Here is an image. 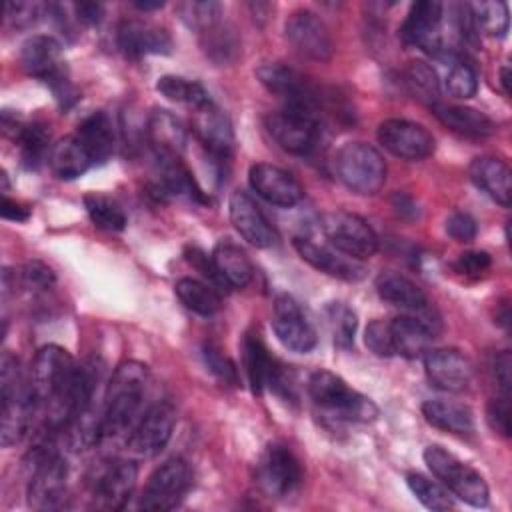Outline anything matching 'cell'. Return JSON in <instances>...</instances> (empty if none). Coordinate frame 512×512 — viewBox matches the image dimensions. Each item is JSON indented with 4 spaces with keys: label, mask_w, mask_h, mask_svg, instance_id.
Listing matches in <instances>:
<instances>
[{
    "label": "cell",
    "mask_w": 512,
    "mask_h": 512,
    "mask_svg": "<svg viewBox=\"0 0 512 512\" xmlns=\"http://www.w3.org/2000/svg\"><path fill=\"white\" fill-rule=\"evenodd\" d=\"M148 384V366L138 360H124L116 366L108 390L106 406L100 418V442L128 430L140 410Z\"/></svg>",
    "instance_id": "obj_1"
},
{
    "label": "cell",
    "mask_w": 512,
    "mask_h": 512,
    "mask_svg": "<svg viewBox=\"0 0 512 512\" xmlns=\"http://www.w3.org/2000/svg\"><path fill=\"white\" fill-rule=\"evenodd\" d=\"M56 430L44 428L28 452V504L36 510H54L64 502L68 464L54 448Z\"/></svg>",
    "instance_id": "obj_2"
},
{
    "label": "cell",
    "mask_w": 512,
    "mask_h": 512,
    "mask_svg": "<svg viewBox=\"0 0 512 512\" xmlns=\"http://www.w3.org/2000/svg\"><path fill=\"white\" fill-rule=\"evenodd\" d=\"M76 370L78 364L66 348L58 344L42 346L36 352L28 374V388L34 404H46L48 410L58 406L68 392Z\"/></svg>",
    "instance_id": "obj_3"
},
{
    "label": "cell",
    "mask_w": 512,
    "mask_h": 512,
    "mask_svg": "<svg viewBox=\"0 0 512 512\" xmlns=\"http://www.w3.org/2000/svg\"><path fill=\"white\" fill-rule=\"evenodd\" d=\"M308 394L320 410L338 420L372 422L378 416V408L368 396L352 390L338 374L330 370H316L310 376Z\"/></svg>",
    "instance_id": "obj_4"
},
{
    "label": "cell",
    "mask_w": 512,
    "mask_h": 512,
    "mask_svg": "<svg viewBox=\"0 0 512 512\" xmlns=\"http://www.w3.org/2000/svg\"><path fill=\"white\" fill-rule=\"evenodd\" d=\"M20 64L26 74L46 82L62 106H68V100H76V92L66 76L62 44L54 36H30L20 48Z\"/></svg>",
    "instance_id": "obj_5"
},
{
    "label": "cell",
    "mask_w": 512,
    "mask_h": 512,
    "mask_svg": "<svg viewBox=\"0 0 512 512\" xmlns=\"http://www.w3.org/2000/svg\"><path fill=\"white\" fill-rule=\"evenodd\" d=\"M338 180L360 196H374L386 182V162L382 154L366 142H348L334 156Z\"/></svg>",
    "instance_id": "obj_6"
},
{
    "label": "cell",
    "mask_w": 512,
    "mask_h": 512,
    "mask_svg": "<svg viewBox=\"0 0 512 512\" xmlns=\"http://www.w3.org/2000/svg\"><path fill=\"white\" fill-rule=\"evenodd\" d=\"M424 462L428 470L442 482V486L456 498L474 508L488 506L490 492L486 480L478 470L456 458L452 452L438 444H430L424 450Z\"/></svg>",
    "instance_id": "obj_7"
},
{
    "label": "cell",
    "mask_w": 512,
    "mask_h": 512,
    "mask_svg": "<svg viewBox=\"0 0 512 512\" xmlns=\"http://www.w3.org/2000/svg\"><path fill=\"white\" fill-rule=\"evenodd\" d=\"M322 232L328 242L352 260L372 258L378 250V236L374 228L358 214L336 210L322 216Z\"/></svg>",
    "instance_id": "obj_8"
},
{
    "label": "cell",
    "mask_w": 512,
    "mask_h": 512,
    "mask_svg": "<svg viewBox=\"0 0 512 512\" xmlns=\"http://www.w3.org/2000/svg\"><path fill=\"white\" fill-rule=\"evenodd\" d=\"M442 18L444 4L432 0L414 2L400 26L402 42L408 46H416L430 56L446 58L450 54V48L442 34Z\"/></svg>",
    "instance_id": "obj_9"
},
{
    "label": "cell",
    "mask_w": 512,
    "mask_h": 512,
    "mask_svg": "<svg viewBox=\"0 0 512 512\" xmlns=\"http://www.w3.org/2000/svg\"><path fill=\"white\" fill-rule=\"evenodd\" d=\"M266 130L282 150L302 156L314 148L320 124L314 110L284 106L266 116Z\"/></svg>",
    "instance_id": "obj_10"
},
{
    "label": "cell",
    "mask_w": 512,
    "mask_h": 512,
    "mask_svg": "<svg viewBox=\"0 0 512 512\" xmlns=\"http://www.w3.org/2000/svg\"><path fill=\"white\" fill-rule=\"evenodd\" d=\"M192 486V472L186 460L170 458L162 462L150 476L140 496V508L164 512L180 504Z\"/></svg>",
    "instance_id": "obj_11"
},
{
    "label": "cell",
    "mask_w": 512,
    "mask_h": 512,
    "mask_svg": "<svg viewBox=\"0 0 512 512\" xmlns=\"http://www.w3.org/2000/svg\"><path fill=\"white\" fill-rule=\"evenodd\" d=\"M284 36L292 50L302 58L326 62L334 54V42L328 26L316 12L308 8H298L288 16Z\"/></svg>",
    "instance_id": "obj_12"
},
{
    "label": "cell",
    "mask_w": 512,
    "mask_h": 512,
    "mask_svg": "<svg viewBox=\"0 0 512 512\" xmlns=\"http://www.w3.org/2000/svg\"><path fill=\"white\" fill-rule=\"evenodd\" d=\"M176 412L168 402L152 404L130 428L126 448L138 458L156 456L172 438Z\"/></svg>",
    "instance_id": "obj_13"
},
{
    "label": "cell",
    "mask_w": 512,
    "mask_h": 512,
    "mask_svg": "<svg viewBox=\"0 0 512 512\" xmlns=\"http://www.w3.org/2000/svg\"><path fill=\"white\" fill-rule=\"evenodd\" d=\"M256 78L270 94L278 96L284 102V106L316 112L318 96L312 84L294 68L282 62H262L256 68Z\"/></svg>",
    "instance_id": "obj_14"
},
{
    "label": "cell",
    "mask_w": 512,
    "mask_h": 512,
    "mask_svg": "<svg viewBox=\"0 0 512 512\" xmlns=\"http://www.w3.org/2000/svg\"><path fill=\"white\" fill-rule=\"evenodd\" d=\"M378 142L402 160H424L434 148V136L418 122L406 118H388L378 126Z\"/></svg>",
    "instance_id": "obj_15"
},
{
    "label": "cell",
    "mask_w": 512,
    "mask_h": 512,
    "mask_svg": "<svg viewBox=\"0 0 512 512\" xmlns=\"http://www.w3.org/2000/svg\"><path fill=\"white\" fill-rule=\"evenodd\" d=\"M272 330L284 348L298 354L310 352L318 342L314 326L290 294H278L274 298Z\"/></svg>",
    "instance_id": "obj_16"
},
{
    "label": "cell",
    "mask_w": 512,
    "mask_h": 512,
    "mask_svg": "<svg viewBox=\"0 0 512 512\" xmlns=\"http://www.w3.org/2000/svg\"><path fill=\"white\" fill-rule=\"evenodd\" d=\"M258 482L270 496H288L302 482V466L284 444H268L258 462Z\"/></svg>",
    "instance_id": "obj_17"
},
{
    "label": "cell",
    "mask_w": 512,
    "mask_h": 512,
    "mask_svg": "<svg viewBox=\"0 0 512 512\" xmlns=\"http://www.w3.org/2000/svg\"><path fill=\"white\" fill-rule=\"evenodd\" d=\"M192 132L206 148L214 164L224 166L234 150V130L226 112H222L214 102L196 108L192 114Z\"/></svg>",
    "instance_id": "obj_18"
},
{
    "label": "cell",
    "mask_w": 512,
    "mask_h": 512,
    "mask_svg": "<svg viewBox=\"0 0 512 512\" xmlns=\"http://www.w3.org/2000/svg\"><path fill=\"white\" fill-rule=\"evenodd\" d=\"M424 372L428 382L444 392L468 390L474 368L472 362L456 348H430L424 356Z\"/></svg>",
    "instance_id": "obj_19"
},
{
    "label": "cell",
    "mask_w": 512,
    "mask_h": 512,
    "mask_svg": "<svg viewBox=\"0 0 512 512\" xmlns=\"http://www.w3.org/2000/svg\"><path fill=\"white\" fill-rule=\"evenodd\" d=\"M242 356L244 372L254 394H260L266 388L274 392H288L284 366L274 356H270L258 334H246L242 344Z\"/></svg>",
    "instance_id": "obj_20"
},
{
    "label": "cell",
    "mask_w": 512,
    "mask_h": 512,
    "mask_svg": "<svg viewBox=\"0 0 512 512\" xmlns=\"http://www.w3.org/2000/svg\"><path fill=\"white\" fill-rule=\"evenodd\" d=\"M248 182L260 198L280 208H292L304 198L302 184L284 168L268 162L252 164L248 170Z\"/></svg>",
    "instance_id": "obj_21"
},
{
    "label": "cell",
    "mask_w": 512,
    "mask_h": 512,
    "mask_svg": "<svg viewBox=\"0 0 512 512\" xmlns=\"http://www.w3.org/2000/svg\"><path fill=\"white\" fill-rule=\"evenodd\" d=\"M228 214L232 226L248 244L256 248H270L276 242V230L248 192L234 190L230 194Z\"/></svg>",
    "instance_id": "obj_22"
},
{
    "label": "cell",
    "mask_w": 512,
    "mask_h": 512,
    "mask_svg": "<svg viewBox=\"0 0 512 512\" xmlns=\"http://www.w3.org/2000/svg\"><path fill=\"white\" fill-rule=\"evenodd\" d=\"M138 478L134 460H112L94 480V504L102 510H122Z\"/></svg>",
    "instance_id": "obj_23"
},
{
    "label": "cell",
    "mask_w": 512,
    "mask_h": 512,
    "mask_svg": "<svg viewBox=\"0 0 512 512\" xmlns=\"http://www.w3.org/2000/svg\"><path fill=\"white\" fill-rule=\"evenodd\" d=\"M116 44L124 56L140 58L146 54H168L172 48V38L156 24L122 20L116 28Z\"/></svg>",
    "instance_id": "obj_24"
},
{
    "label": "cell",
    "mask_w": 512,
    "mask_h": 512,
    "mask_svg": "<svg viewBox=\"0 0 512 512\" xmlns=\"http://www.w3.org/2000/svg\"><path fill=\"white\" fill-rule=\"evenodd\" d=\"M294 248L298 252V256L308 262L312 268L334 276L338 280H346V282H356L362 280L366 270L358 260H352L348 256H340L338 252H332L330 248L316 244L310 238H294Z\"/></svg>",
    "instance_id": "obj_25"
},
{
    "label": "cell",
    "mask_w": 512,
    "mask_h": 512,
    "mask_svg": "<svg viewBox=\"0 0 512 512\" xmlns=\"http://www.w3.org/2000/svg\"><path fill=\"white\" fill-rule=\"evenodd\" d=\"M146 136L156 156H180L188 140V128L170 110H154L146 122Z\"/></svg>",
    "instance_id": "obj_26"
},
{
    "label": "cell",
    "mask_w": 512,
    "mask_h": 512,
    "mask_svg": "<svg viewBox=\"0 0 512 512\" xmlns=\"http://www.w3.org/2000/svg\"><path fill=\"white\" fill-rule=\"evenodd\" d=\"M470 178L472 182L484 192L488 194L496 204L508 208L510 200H512V174L510 168L504 160L494 158V156H480L474 158L470 168Z\"/></svg>",
    "instance_id": "obj_27"
},
{
    "label": "cell",
    "mask_w": 512,
    "mask_h": 512,
    "mask_svg": "<svg viewBox=\"0 0 512 512\" xmlns=\"http://www.w3.org/2000/svg\"><path fill=\"white\" fill-rule=\"evenodd\" d=\"M78 140L88 150L92 162H106L114 152V126L106 112L96 110L88 114L76 128Z\"/></svg>",
    "instance_id": "obj_28"
},
{
    "label": "cell",
    "mask_w": 512,
    "mask_h": 512,
    "mask_svg": "<svg viewBox=\"0 0 512 512\" xmlns=\"http://www.w3.org/2000/svg\"><path fill=\"white\" fill-rule=\"evenodd\" d=\"M376 292L384 302H388L396 308H402V310L416 312V310H424L428 306V298H426L424 290L410 278H406L398 272H392V270L378 274Z\"/></svg>",
    "instance_id": "obj_29"
},
{
    "label": "cell",
    "mask_w": 512,
    "mask_h": 512,
    "mask_svg": "<svg viewBox=\"0 0 512 512\" xmlns=\"http://www.w3.org/2000/svg\"><path fill=\"white\" fill-rule=\"evenodd\" d=\"M48 164L50 170L60 180H74L82 176L94 162L84 148V144L78 140L76 134L60 138L48 152Z\"/></svg>",
    "instance_id": "obj_30"
},
{
    "label": "cell",
    "mask_w": 512,
    "mask_h": 512,
    "mask_svg": "<svg viewBox=\"0 0 512 512\" xmlns=\"http://www.w3.org/2000/svg\"><path fill=\"white\" fill-rule=\"evenodd\" d=\"M390 332L394 342V352L404 358L424 356L434 340V332L422 320L410 316H398L390 320Z\"/></svg>",
    "instance_id": "obj_31"
},
{
    "label": "cell",
    "mask_w": 512,
    "mask_h": 512,
    "mask_svg": "<svg viewBox=\"0 0 512 512\" xmlns=\"http://www.w3.org/2000/svg\"><path fill=\"white\" fill-rule=\"evenodd\" d=\"M424 420L450 434H470L474 432V414L466 404L452 400H426L422 404Z\"/></svg>",
    "instance_id": "obj_32"
},
{
    "label": "cell",
    "mask_w": 512,
    "mask_h": 512,
    "mask_svg": "<svg viewBox=\"0 0 512 512\" xmlns=\"http://www.w3.org/2000/svg\"><path fill=\"white\" fill-rule=\"evenodd\" d=\"M212 260H214V266L226 286L244 288L254 276V266H252L248 254L238 244H234L230 240H220L214 246Z\"/></svg>",
    "instance_id": "obj_33"
},
{
    "label": "cell",
    "mask_w": 512,
    "mask_h": 512,
    "mask_svg": "<svg viewBox=\"0 0 512 512\" xmlns=\"http://www.w3.org/2000/svg\"><path fill=\"white\" fill-rule=\"evenodd\" d=\"M434 116L450 130L464 134V136H490L496 130V124L490 116L484 112L470 108V106H446V104H434L432 106Z\"/></svg>",
    "instance_id": "obj_34"
},
{
    "label": "cell",
    "mask_w": 512,
    "mask_h": 512,
    "mask_svg": "<svg viewBox=\"0 0 512 512\" xmlns=\"http://www.w3.org/2000/svg\"><path fill=\"white\" fill-rule=\"evenodd\" d=\"M158 158V174L160 186L166 194L186 196L196 202H208L204 192L196 186L190 170L184 166L180 156H156Z\"/></svg>",
    "instance_id": "obj_35"
},
{
    "label": "cell",
    "mask_w": 512,
    "mask_h": 512,
    "mask_svg": "<svg viewBox=\"0 0 512 512\" xmlns=\"http://www.w3.org/2000/svg\"><path fill=\"white\" fill-rule=\"evenodd\" d=\"M174 292L188 310L200 316H212L222 306L220 292L214 286L196 278H180L174 284Z\"/></svg>",
    "instance_id": "obj_36"
},
{
    "label": "cell",
    "mask_w": 512,
    "mask_h": 512,
    "mask_svg": "<svg viewBox=\"0 0 512 512\" xmlns=\"http://www.w3.org/2000/svg\"><path fill=\"white\" fill-rule=\"evenodd\" d=\"M156 90L164 98L184 104V106H190L192 110L202 108L212 102L210 94L206 92V88L200 82H194V80H188L182 76H174V74L160 76L156 82Z\"/></svg>",
    "instance_id": "obj_37"
},
{
    "label": "cell",
    "mask_w": 512,
    "mask_h": 512,
    "mask_svg": "<svg viewBox=\"0 0 512 512\" xmlns=\"http://www.w3.org/2000/svg\"><path fill=\"white\" fill-rule=\"evenodd\" d=\"M200 42H202L204 54L216 64L234 62L238 56V50H240V42H238L234 30L222 22L200 32Z\"/></svg>",
    "instance_id": "obj_38"
},
{
    "label": "cell",
    "mask_w": 512,
    "mask_h": 512,
    "mask_svg": "<svg viewBox=\"0 0 512 512\" xmlns=\"http://www.w3.org/2000/svg\"><path fill=\"white\" fill-rule=\"evenodd\" d=\"M84 208L90 218V222L108 232H120L126 228V214L120 208V204L104 194H86L84 196Z\"/></svg>",
    "instance_id": "obj_39"
},
{
    "label": "cell",
    "mask_w": 512,
    "mask_h": 512,
    "mask_svg": "<svg viewBox=\"0 0 512 512\" xmlns=\"http://www.w3.org/2000/svg\"><path fill=\"white\" fill-rule=\"evenodd\" d=\"M404 82L408 86V90L414 94V98L434 106L438 96H440V82L436 76V70L422 62V60H414L408 64V68L404 70Z\"/></svg>",
    "instance_id": "obj_40"
},
{
    "label": "cell",
    "mask_w": 512,
    "mask_h": 512,
    "mask_svg": "<svg viewBox=\"0 0 512 512\" xmlns=\"http://www.w3.org/2000/svg\"><path fill=\"white\" fill-rule=\"evenodd\" d=\"M14 140L20 146V154H22V164L26 168H36L48 150V140L50 134L46 130V126L42 122H30V124H22V128L18 130V134L14 136Z\"/></svg>",
    "instance_id": "obj_41"
},
{
    "label": "cell",
    "mask_w": 512,
    "mask_h": 512,
    "mask_svg": "<svg viewBox=\"0 0 512 512\" xmlns=\"http://www.w3.org/2000/svg\"><path fill=\"white\" fill-rule=\"evenodd\" d=\"M478 32L482 30L490 38H504L510 28V16H508V4L500 0L490 2H476L470 4Z\"/></svg>",
    "instance_id": "obj_42"
},
{
    "label": "cell",
    "mask_w": 512,
    "mask_h": 512,
    "mask_svg": "<svg viewBox=\"0 0 512 512\" xmlns=\"http://www.w3.org/2000/svg\"><path fill=\"white\" fill-rule=\"evenodd\" d=\"M176 14L188 28L204 32L220 22L222 6L212 0H188L176 4Z\"/></svg>",
    "instance_id": "obj_43"
},
{
    "label": "cell",
    "mask_w": 512,
    "mask_h": 512,
    "mask_svg": "<svg viewBox=\"0 0 512 512\" xmlns=\"http://www.w3.org/2000/svg\"><path fill=\"white\" fill-rule=\"evenodd\" d=\"M406 484H408L410 492L418 498V502L422 506H426L428 510H452L454 508V502L448 496V490L444 486H440L438 482L430 480L428 476L410 472L406 476Z\"/></svg>",
    "instance_id": "obj_44"
},
{
    "label": "cell",
    "mask_w": 512,
    "mask_h": 512,
    "mask_svg": "<svg viewBox=\"0 0 512 512\" xmlns=\"http://www.w3.org/2000/svg\"><path fill=\"white\" fill-rule=\"evenodd\" d=\"M326 318L334 336V344L338 348H352L354 334H356V314L342 302H332L326 306Z\"/></svg>",
    "instance_id": "obj_45"
},
{
    "label": "cell",
    "mask_w": 512,
    "mask_h": 512,
    "mask_svg": "<svg viewBox=\"0 0 512 512\" xmlns=\"http://www.w3.org/2000/svg\"><path fill=\"white\" fill-rule=\"evenodd\" d=\"M446 90L454 98H462V100L472 98L478 90L476 70L464 60L452 64V68L446 74Z\"/></svg>",
    "instance_id": "obj_46"
},
{
    "label": "cell",
    "mask_w": 512,
    "mask_h": 512,
    "mask_svg": "<svg viewBox=\"0 0 512 512\" xmlns=\"http://www.w3.org/2000/svg\"><path fill=\"white\" fill-rule=\"evenodd\" d=\"M202 356H204V364L206 368L224 384L236 386L238 384V370L236 364L212 342L204 344L202 348Z\"/></svg>",
    "instance_id": "obj_47"
},
{
    "label": "cell",
    "mask_w": 512,
    "mask_h": 512,
    "mask_svg": "<svg viewBox=\"0 0 512 512\" xmlns=\"http://www.w3.org/2000/svg\"><path fill=\"white\" fill-rule=\"evenodd\" d=\"M364 344L368 350L380 358H390L394 356V342H392V332H390V322L384 320H372L366 326L364 332Z\"/></svg>",
    "instance_id": "obj_48"
},
{
    "label": "cell",
    "mask_w": 512,
    "mask_h": 512,
    "mask_svg": "<svg viewBox=\"0 0 512 512\" xmlns=\"http://www.w3.org/2000/svg\"><path fill=\"white\" fill-rule=\"evenodd\" d=\"M42 10L44 6L36 2H8L4 18L16 28H28L42 16Z\"/></svg>",
    "instance_id": "obj_49"
},
{
    "label": "cell",
    "mask_w": 512,
    "mask_h": 512,
    "mask_svg": "<svg viewBox=\"0 0 512 512\" xmlns=\"http://www.w3.org/2000/svg\"><path fill=\"white\" fill-rule=\"evenodd\" d=\"M486 420L502 436H510V396L500 394L492 398L486 408Z\"/></svg>",
    "instance_id": "obj_50"
},
{
    "label": "cell",
    "mask_w": 512,
    "mask_h": 512,
    "mask_svg": "<svg viewBox=\"0 0 512 512\" xmlns=\"http://www.w3.org/2000/svg\"><path fill=\"white\" fill-rule=\"evenodd\" d=\"M20 278L24 282L26 288H34V290H44V288H50L56 280L54 272L50 266H46L44 262L40 260H32V262H26L22 272H20Z\"/></svg>",
    "instance_id": "obj_51"
},
{
    "label": "cell",
    "mask_w": 512,
    "mask_h": 512,
    "mask_svg": "<svg viewBox=\"0 0 512 512\" xmlns=\"http://www.w3.org/2000/svg\"><path fill=\"white\" fill-rule=\"evenodd\" d=\"M446 234L456 242H472L476 238L478 226L476 220L466 212H452L446 218Z\"/></svg>",
    "instance_id": "obj_52"
},
{
    "label": "cell",
    "mask_w": 512,
    "mask_h": 512,
    "mask_svg": "<svg viewBox=\"0 0 512 512\" xmlns=\"http://www.w3.org/2000/svg\"><path fill=\"white\" fill-rule=\"evenodd\" d=\"M490 264H492V258L488 252L468 250L458 256V260L454 262V268H456V272L466 274V276H480L490 268Z\"/></svg>",
    "instance_id": "obj_53"
},
{
    "label": "cell",
    "mask_w": 512,
    "mask_h": 512,
    "mask_svg": "<svg viewBox=\"0 0 512 512\" xmlns=\"http://www.w3.org/2000/svg\"><path fill=\"white\" fill-rule=\"evenodd\" d=\"M494 380L498 384V390L500 394H506L510 396V386H512V356L508 350L500 352L496 358H494Z\"/></svg>",
    "instance_id": "obj_54"
},
{
    "label": "cell",
    "mask_w": 512,
    "mask_h": 512,
    "mask_svg": "<svg viewBox=\"0 0 512 512\" xmlns=\"http://www.w3.org/2000/svg\"><path fill=\"white\" fill-rule=\"evenodd\" d=\"M72 8H74L78 22H82L86 26L100 24V20L104 16V6L98 2H80V4H74Z\"/></svg>",
    "instance_id": "obj_55"
},
{
    "label": "cell",
    "mask_w": 512,
    "mask_h": 512,
    "mask_svg": "<svg viewBox=\"0 0 512 512\" xmlns=\"http://www.w3.org/2000/svg\"><path fill=\"white\" fill-rule=\"evenodd\" d=\"M0 212H2V218L14 220V222H24V220H28V216H30V210H28L26 206H22V204H18V202L6 198V196H4V200H2Z\"/></svg>",
    "instance_id": "obj_56"
},
{
    "label": "cell",
    "mask_w": 512,
    "mask_h": 512,
    "mask_svg": "<svg viewBox=\"0 0 512 512\" xmlns=\"http://www.w3.org/2000/svg\"><path fill=\"white\" fill-rule=\"evenodd\" d=\"M392 204H394V210H396L402 218H416V216H418V206H416V202H414L408 194L396 192L394 198H392Z\"/></svg>",
    "instance_id": "obj_57"
},
{
    "label": "cell",
    "mask_w": 512,
    "mask_h": 512,
    "mask_svg": "<svg viewBox=\"0 0 512 512\" xmlns=\"http://www.w3.org/2000/svg\"><path fill=\"white\" fill-rule=\"evenodd\" d=\"M132 6L138 8V10H142V12H146V10H158V8H162L164 2H162V0H136V2H132Z\"/></svg>",
    "instance_id": "obj_58"
},
{
    "label": "cell",
    "mask_w": 512,
    "mask_h": 512,
    "mask_svg": "<svg viewBox=\"0 0 512 512\" xmlns=\"http://www.w3.org/2000/svg\"><path fill=\"white\" fill-rule=\"evenodd\" d=\"M500 84H502V90L508 94V92H510V76H508V66H502V70H500Z\"/></svg>",
    "instance_id": "obj_59"
}]
</instances>
